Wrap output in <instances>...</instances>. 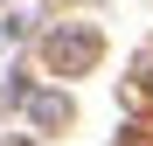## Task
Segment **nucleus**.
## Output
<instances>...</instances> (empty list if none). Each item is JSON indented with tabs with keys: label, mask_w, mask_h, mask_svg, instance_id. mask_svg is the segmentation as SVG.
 <instances>
[{
	"label": "nucleus",
	"mask_w": 153,
	"mask_h": 146,
	"mask_svg": "<svg viewBox=\"0 0 153 146\" xmlns=\"http://www.w3.org/2000/svg\"><path fill=\"white\" fill-rule=\"evenodd\" d=\"M97 56V35L91 28H76V35H56V42H49V63H56V70H84Z\"/></svg>",
	"instance_id": "1"
}]
</instances>
